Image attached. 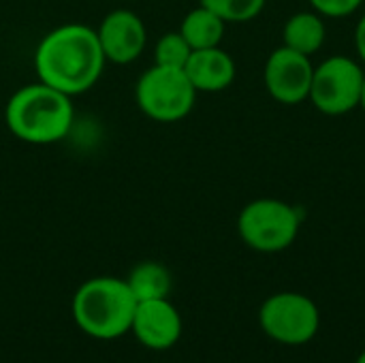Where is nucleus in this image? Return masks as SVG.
<instances>
[{
    "mask_svg": "<svg viewBox=\"0 0 365 363\" xmlns=\"http://www.w3.org/2000/svg\"><path fill=\"white\" fill-rule=\"evenodd\" d=\"M107 58L96 28L86 24H62L49 30L34 49L38 81L73 96L92 90L103 77Z\"/></svg>",
    "mask_w": 365,
    "mask_h": 363,
    "instance_id": "1",
    "label": "nucleus"
},
{
    "mask_svg": "<svg viewBox=\"0 0 365 363\" xmlns=\"http://www.w3.org/2000/svg\"><path fill=\"white\" fill-rule=\"evenodd\" d=\"M11 135L30 145L62 141L75 122L73 98L43 81L17 88L2 107Z\"/></svg>",
    "mask_w": 365,
    "mask_h": 363,
    "instance_id": "2",
    "label": "nucleus"
},
{
    "mask_svg": "<svg viewBox=\"0 0 365 363\" xmlns=\"http://www.w3.org/2000/svg\"><path fill=\"white\" fill-rule=\"evenodd\" d=\"M137 300L126 280L96 276L79 285L73 295L71 312L77 327L94 340H118L130 332Z\"/></svg>",
    "mask_w": 365,
    "mask_h": 363,
    "instance_id": "3",
    "label": "nucleus"
},
{
    "mask_svg": "<svg viewBox=\"0 0 365 363\" xmlns=\"http://www.w3.org/2000/svg\"><path fill=\"white\" fill-rule=\"evenodd\" d=\"M197 94L184 68L152 64L135 83V101L141 113L163 124L184 120L192 111Z\"/></svg>",
    "mask_w": 365,
    "mask_h": 363,
    "instance_id": "4",
    "label": "nucleus"
},
{
    "mask_svg": "<svg viewBox=\"0 0 365 363\" xmlns=\"http://www.w3.org/2000/svg\"><path fill=\"white\" fill-rule=\"evenodd\" d=\"M299 212L280 199H255L246 203L237 216V233L242 242L265 255L287 250L299 235Z\"/></svg>",
    "mask_w": 365,
    "mask_h": 363,
    "instance_id": "5",
    "label": "nucleus"
},
{
    "mask_svg": "<svg viewBox=\"0 0 365 363\" xmlns=\"http://www.w3.org/2000/svg\"><path fill=\"white\" fill-rule=\"evenodd\" d=\"M263 334L284 347H302L317 338L321 329V310L304 293L282 291L269 295L259 310Z\"/></svg>",
    "mask_w": 365,
    "mask_h": 363,
    "instance_id": "6",
    "label": "nucleus"
},
{
    "mask_svg": "<svg viewBox=\"0 0 365 363\" xmlns=\"http://www.w3.org/2000/svg\"><path fill=\"white\" fill-rule=\"evenodd\" d=\"M364 66L349 56H331L314 66L310 101L325 116H344L359 107Z\"/></svg>",
    "mask_w": 365,
    "mask_h": 363,
    "instance_id": "7",
    "label": "nucleus"
},
{
    "mask_svg": "<svg viewBox=\"0 0 365 363\" xmlns=\"http://www.w3.org/2000/svg\"><path fill=\"white\" fill-rule=\"evenodd\" d=\"M314 64L310 56L293 51L289 47H278L269 53L263 71L265 88L269 96L282 105H297L310 96Z\"/></svg>",
    "mask_w": 365,
    "mask_h": 363,
    "instance_id": "8",
    "label": "nucleus"
},
{
    "mask_svg": "<svg viewBox=\"0 0 365 363\" xmlns=\"http://www.w3.org/2000/svg\"><path fill=\"white\" fill-rule=\"evenodd\" d=\"M96 36L107 62L113 64L135 62L148 45L145 24L130 9H113L107 13L96 28Z\"/></svg>",
    "mask_w": 365,
    "mask_h": 363,
    "instance_id": "9",
    "label": "nucleus"
},
{
    "mask_svg": "<svg viewBox=\"0 0 365 363\" xmlns=\"http://www.w3.org/2000/svg\"><path fill=\"white\" fill-rule=\"evenodd\" d=\"M182 317L169 297L137 302L130 332L145 349L167 351L175 347L182 338Z\"/></svg>",
    "mask_w": 365,
    "mask_h": 363,
    "instance_id": "10",
    "label": "nucleus"
},
{
    "mask_svg": "<svg viewBox=\"0 0 365 363\" xmlns=\"http://www.w3.org/2000/svg\"><path fill=\"white\" fill-rule=\"evenodd\" d=\"M197 92H222L235 81V60L220 45L195 49L184 66Z\"/></svg>",
    "mask_w": 365,
    "mask_h": 363,
    "instance_id": "11",
    "label": "nucleus"
},
{
    "mask_svg": "<svg viewBox=\"0 0 365 363\" xmlns=\"http://www.w3.org/2000/svg\"><path fill=\"white\" fill-rule=\"evenodd\" d=\"M325 36H327V28L323 15H319L317 11L295 13L287 19L282 28V41H284L282 45L304 56L317 53L323 47Z\"/></svg>",
    "mask_w": 365,
    "mask_h": 363,
    "instance_id": "12",
    "label": "nucleus"
},
{
    "mask_svg": "<svg viewBox=\"0 0 365 363\" xmlns=\"http://www.w3.org/2000/svg\"><path fill=\"white\" fill-rule=\"evenodd\" d=\"M225 19H220L214 11L199 4L197 9L188 11L180 24V34L186 39L190 49H207L218 47L225 36Z\"/></svg>",
    "mask_w": 365,
    "mask_h": 363,
    "instance_id": "13",
    "label": "nucleus"
},
{
    "mask_svg": "<svg viewBox=\"0 0 365 363\" xmlns=\"http://www.w3.org/2000/svg\"><path fill=\"white\" fill-rule=\"evenodd\" d=\"M126 285L137 302H150V300L169 297L173 289V278H171V272L163 263L143 261L130 270Z\"/></svg>",
    "mask_w": 365,
    "mask_h": 363,
    "instance_id": "14",
    "label": "nucleus"
},
{
    "mask_svg": "<svg viewBox=\"0 0 365 363\" xmlns=\"http://www.w3.org/2000/svg\"><path fill=\"white\" fill-rule=\"evenodd\" d=\"M190 53L192 49L186 43V39L180 34V30L165 32L154 45V64L169 66V68H184Z\"/></svg>",
    "mask_w": 365,
    "mask_h": 363,
    "instance_id": "15",
    "label": "nucleus"
},
{
    "mask_svg": "<svg viewBox=\"0 0 365 363\" xmlns=\"http://www.w3.org/2000/svg\"><path fill=\"white\" fill-rule=\"evenodd\" d=\"M201 4L225 19V24H246L265 9V0H201Z\"/></svg>",
    "mask_w": 365,
    "mask_h": 363,
    "instance_id": "16",
    "label": "nucleus"
},
{
    "mask_svg": "<svg viewBox=\"0 0 365 363\" xmlns=\"http://www.w3.org/2000/svg\"><path fill=\"white\" fill-rule=\"evenodd\" d=\"M310 4L323 17H346L353 15L364 0H310Z\"/></svg>",
    "mask_w": 365,
    "mask_h": 363,
    "instance_id": "17",
    "label": "nucleus"
},
{
    "mask_svg": "<svg viewBox=\"0 0 365 363\" xmlns=\"http://www.w3.org/2000/svg\"><path fill=\"white\" fill-rule=\"evenodd\" d=\"M355 49L365 64V15H361V19L355 26Z\"/></svg>",
    "mask_w": 365,
    "mask_h": 363,
    "instance_id": "18",
    "label": "nucleus"
},
{
    "mask_svg": "<svg viewBox=\"0 0 365 363\" xmlns=\"http://www.w3.org/2000/svg\"><path fill=\"white\" fill-rule=\"evenodd\" d=\"M359 107L365 111V75H364V86H361V101H359Z\"/></svg>",
    "mask_w": 365,
    "mask_h": 363,
    "instance_id": "19",
    "label": "nucleus"
},
{
    "mask_svg": "<svg viewBox=\"0 0 365 363\" xmlns=\"http://www.w3.org/2000/svg\"><path fill=\"white\" fill-rule=\"evenodd\" d=\"M355 363H365V351H361V353H359V357L355 359Z\"/></svg>",
    "mask_w": 365,
    "mask_h": 363,
    "instance_id": "20",
    "label": "nucleus"
},
{
    "mask_svg": "<svg viewBox=\"0 0 365 363\" xmlns=\"http://www.w3.org/2000/svg\"><path fill=\"white\" fill-rule=\"evenodd\" d=\"M2 107H4V105H2V101H0V109H2Z\"/></svg>",
    "mask_w": 365,
    "mask_h": 363,
    "instance_id": "21",
    "label": "nucleus"
}]
</instances>
